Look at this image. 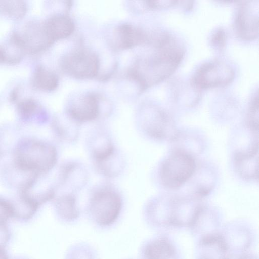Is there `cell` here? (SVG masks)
<instances>
[{
  "mask_svg": "<svg viewBox=\"0 0 259 259\" xmlns=\"http://www.w3.org/2000/svg\"><path fill=\"white\" fill-rule=\"evenodd\" d=\"M66 113L81 125L96 121L101 116L98 99L91 94L80 97L69 105Z\"/></svg>",
  "mask_w": 259,
  "mask_h": 259,
  "instance_id": "10",
  "label": "cell"
},
{
  "mask_svg": "<svg viewBox=\"0 0 259 259\" xmlns=\"http://www.w3.org/2000/svg\"><path fill=\"white\" fill-rule=\"evenodd\" d=\"M233 160L235 170L239 176L245 179L257 178L258 144L247 149L236 151Z\"/></svg>",
  "mask_w": 259,
  "mask_h": 259,
  "instance_id": "12",
  "label": "cell"
},
{
  "mask_svg": "<svg viewBox=\"0 0 259 259\" xmlns=\"http://www.w3.org/2000/svg\"><path fill=\"white\" fill-rule=\"evenodd\" d=\"M17 111L20 118L25 121L44 123L48 120L46 115L41 112L36 101L31 99L20 101L17 105Z\"/></svg>",
  "mask_w": 259,
  "mask_h": 259,
  "instance_id": "18",
  "label": "cell"
},
{
  "mask_svg": "<svg viewBox=\"0 0 259 259\" xmlns=\"http://www.w3.org/2000/svg\"><path fill=\"white\" fill-rule=\"evenodd\" d=\"M53 200L55 212L62 221L71 222L79 217L80 210L75 193L62 192Z\"/></svg>",
  "mask_w": 259,
  "mask_h": 259,
  "instance_id": "14",
  "label": "cell"
},
{
  "mask_svg": "<svg viewBox=\"0 0 259 259\" xmlns=\"http://www.w3.org/2000/svg\"><path fill=\"white\" fill-rule=\"evenodd\" d=\"M119 45L122 48L133 47L144 42L145 34L130 24H122L117 29Z\"/></svg>",
  "mask_w": 259,
  "mask_h": 259,
  "instance_id": "19",
  "label": "cell"
},
{
  "mask_svg": "<svg viewBox=\"0 0 259 259\" xmlns=\"http://www.w3.org/2000/svg\"><path fill=\"white\" fill-rule=\"evenodd\" d=\"M26 5L23 2L7 1L0 5V9L8 16L15 18L23 17L26 12Z\"/></svg>",
  "mask_w": 259,
  "mask_h": 259,
  "instance_id": "22",
  "label": "cell"
},
{
  "mask_svg": "<svg viewBox=\"0 0 259 259\" xmlns=\"http://www.w3.org/2000/svg\"><path fill=\"white\" fill-rule=\"evenodd\" d=\"M234 72L227 64L212 61L202 65L194 74L193 81L200 88L225 85L234 78Z\"/></svg>",
  "mask_w": 259,
  "mask_h": 259,
  "instance_id": "5",
  "label": "cell"
},
{
  "mask_svg": "<svg viewBox=\"0 0 259 259\" xmlns=\"http://www.w3.org/2000/svg\"><path fill=\"white\" fill-rule=\"evenodd\" d=\"M4 60V55L3 51L0 50V61H3Z\"/></svg>",
  "mask_w": 259,
  "mask_h": 259,
  "instance_id": "28",
  "label": "cell"
},
{
  "mask_svg": "<svg viewBox=\"0 0 259 259\" xmlns=\"http://www.w3.org/2000/svg\"><path fill=\"white\" fill-rule=\"evenodd\" d=\"M13 217L14 212L11 202L0 197V223L6 224Z\"/></svg>",
  "mask_w": 259,
  "mask_h": 259,
  "instance_id": "24",
  "label": "cell"
},
{
  "mask_svg": "<svg viewBox=\"0 0 259 259\" xmlns=\"http://www.w3.org/2000/svg\"><path fill=\"white\" fill-rule=\"evenodd\" d=\"M174 253L173 246L167 239L158 238L143 246L141 255L142 259H171Z\"/></svg>",
  "mask_w": 259,
  "mask_h": 259,
  "instance_id": "17",
  "label": "cell"
},
{
  "mask_svg": "<svg viewBox=\"0 0 259 259\" xmlns=\"http://www.w3.org/2000/svg\"><path fill=\"white\" fill-rule=\"evenodd\" d=\"M85 144L92 162L102 160L116 149L112 137L103 125L92 128L87 136Z\"/></svg>",
  "mask_w": 259,
  "mask_h": 259,
  "instance_id": "9",
  "label": "cell"
},
{
  "mask_svg": "<svg viewBox=\"0 0 259 259\" xmlns=\"http://www.w3.org/2000/svg\"><path fill=\"white\" fill-rule=\"evenodd\" d=\"M57 160L58 152L54 145L40 140L26 138L17 143L13 165L24 173L40 176L51 171Z\"/></svg>",
  "mask_w": 259,
  "mask_h": 259,
  "instance_id": "2",
  "label": "cell"
},
{
  "mask_svg": "<svg viewBox=\"0 0 259 259\" xmlns=\"http://www.w3.org/2000/svg\"><path fill=\"white\" fill-rule=\"evenodd\" d=\"M95 170L101 176L107 179L118 177L125 167V159L118 148L106 158L92 162Z\"/></svg>",
  "mask_w": 259,
  "mask_h": 259,
  "instance_id": "13",
  "label": "cell"
},
{
  "mask_svg": "<svg viewBox=\"0 0 259 259\" xmlns=\"http://www.w3.org/2000/svg\"><path fill=\"white\" fill-rule=\"evenodd\" d=\"M9 235L6 224L0 223V246L5 247L9 239Z\"/></svg>",
  "mask_w": 259,
  "mask_h": 259,
  "instance_id": "25",
  "label": "cell"
},
{
  "mask_svg": "<svg viewBox=\"0 0 259 259\" xmlns=\"http://www.w3.org/2000/svg\"><path fill=\"white\" fill-rule=\"evenodd\" d=\"M32 84L37 89L44 91H52L58 84L57 75L43 66L38 67L32 76Z\"/></svg>",
  "mask_w": 259,
  "mask_h": 259,
  "instance_id": "20",
  "label": "cell"
},
{
  "mask_svg": "<svg viewBox=\"0 0 259 259\" xmlns=\"http://www.w3.org/2000/svg\"><path fill=\"white\" fill-rule=\"evenodd\" d=\"M254 5L247 2L239 8L235 21V28L238 36L245 40L257 37L258 20Z\"/></svg>",
  "mask_w": 259,
  "mask_h": 259,
  "instance_id": "11",
  "label": "cell"
},
{
  "mask_svg": "<svg viewBox=\"0 0 259 259\" xmlns=\"http://www.w3.org/2000/svg\"><path fill=\"white\" fill-rule=\"evenodd\" d=\"M216 32L212 38L213 44L219 47H222L225 41V33L222 29L219 30Z\"/></svg>",
  "mask_w": 259,
  "mask_h": 259,
  "instance_id": "26",
  "label": "cell"
},
{
  "mask_svg": "<svg viewBox=\"0 0 259 259\" xmlns=\"http://www.w3.org/2000/svg\"><path fill=\"white\" fill-rule=\"evenodd\" d=\"M136 126L144 135L154 140L171 141L178 132L167 115L159 111L141 116Z\"/></svg>",
  "mask_w": 259,
  "mask_h": 259,
  "instance_id": "8",
  "label": "cell"
},
{
  "mask_svg": "<svg viewBox=\"0 0 259 259\" xmlns=\"http://www.w3.org/2000/svg\"><path fill=\"white\" fill-rule=\"evenodd\" d=\"M51 126L56 138L65 144L75 142L80 135L81 124L72 119L66 113L64 117L54 118Z\"/></svg>",
  "mask_w": 259,
  "mask_h": 259,
  "instance_id": "16",
  "label": "cell"
},
{
  "mask_svg": "<svg viewBox=\"0 0 259 259\" xmlns=\"http://www.w3.org/2000/svg\"><path fill=\"white\" fill-rule=\"evenodd\" d=\"M258 96L254 97L249 106L247 116V126L253 132L257 133L258 127Z\"/></svg>",
  "mask_w": 259,
  "mask_h": 259,
  "instance_id": "23",
  "label": "cell"
},
{
  "mask_svg": "<svg viewBox=\"0 0 259 259\" xmlns=\"http://www.w3.org/2000/svg\"><path fill=\"white\" fill-rule=\"evenodd\" d=\"M196 166L193 156L175 150L161 165L159 172L161 183L169 189L180 188L191 178Z\"/></svg>",
  "mask_w": 259,
  "mask_h": 259,
  "instance_id": "4",
  "label": "cell"
},
{
  "mask_svg": "<svg viewBox=\"0 0 259 259\" xmlns=\"http://www.w3.org/2000/svg\"><path fill=\"white\" fill-rule=\"evenodd\" d=\"M153 54L137 64L133 75L144 87L160 81L172 74L182 61L184 52L174 38L162 35Z\"/></svg>",
  "mask_w": 259,
  "mask_h": 259,
  "instance_id": "1",
  "label": "cell"
},
{
  "mask_svg": "<svg viewBox=\"0 0 259 259\" xmlns=\"http://www.w3.org/2000/svg\"><path fill=\"white\" fill-rule=\"evenodd\" d=\"M119 190L109 182L99 183L91 190L87 204L88 215L96 225L107 227L118 218L122 208Z\"/></svg>",
  "mask_w": 259,
  "mask_h": 259,
  "instance_id": "3",
  "label": "cell"
},
{
  "mask_svg": "<svg viewBox=\"0 0 259 259\" xmlns=\"http://www.w3.org/2000/svg\"><path fill=\"white\" fill-rule=\"evenodd\" d=\"M65 259H96L95 250L85 243H77L68 250Z\"/></svg>",
  "mask_w": 259,
  "mask_h": 259,
  "instance_id": "21",
  "label": "cell"
},
{
  "mask_svg": "<svg viewBox=\"0 0 259 259\" xmlns=\"http://www.w3.org/2000/svg\"><path fill=\"white\" fill-rule=\"evenodd\" d=\"M42 27L50 44L67 37L74 30V25L71 19L63 15L49 18L42 24Z\"/></svg>",
  "mask_w": 259,
  "mask_h": 259,
  "instance_id": "15",
  "label": "cell"
},
{
  "mask_svg": "<svg viewBox=\"0 0 259 259\" xmlns=\"http://www.w3.org/2000/svg\"><path fill=\"white\" fill-rule=\"evenodd\" d=\"M89 174L85 166L81 163L73 160L64 161L59 166L57 183L55 187L64 191L76 193L87 185Z\"/></svg>",
  "mask_w": 259,
  "mask_h": 259,
  "instance_id": "7",
  "label": "cell"
},
{
  "mask_svg": "<svg viewBox=\"0 0 259 259\" xmlns=\"http://www.w3.org/2000/svg\"><path fill=\"white\" fill-rule=\"evenodd\" d=\"M63 70L71 76L81 79L94 77L99 69L98 57L94 53L79 50L68 54L62 61Z\"/></svg>",
  "mask_w": 259,
  "mask_h": 259,
  "instance_id": "6",
  "label": "cell"
},
{
  "mask_svg": "<svg viewBox=\"0 0 259 259\" xmlns=\"http://www.w3.org/2000/svg\"><path fill=\"white\" fill-rule=\"evenodd\" d=\"M5 247L0 246V259H9Z\"/></svg>",
  "mask_w": 259,
  "mask_h": 259,
  "instance_id": "27",
  "label": "cell"
}]
</instances>
